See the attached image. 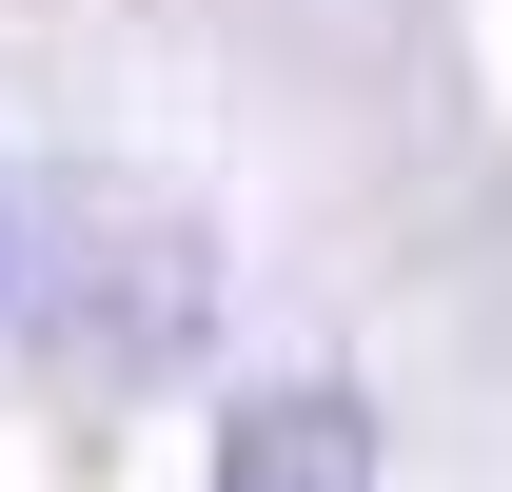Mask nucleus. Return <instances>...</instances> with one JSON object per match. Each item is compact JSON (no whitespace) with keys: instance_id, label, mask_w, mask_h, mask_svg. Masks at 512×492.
Listing matches in <instances>:
<instances>
[{"instance_id":"nucleus-1","label":"nucleus","mask_w":512,"mask_h":492,"mask_svg":"<svg viewBox=\"0 0 512 492\" xmlns=\"http://www.w3.org/2000/svg\"><path fill=\"white\" fill-rule=\"evenodd\" d=\"M217 492H375V433H355V394H256V414L217 433Z\"/></svg>"}]
</instances>
